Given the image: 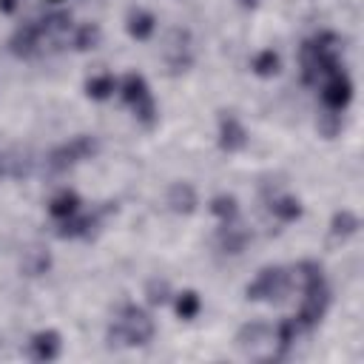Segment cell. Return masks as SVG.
I'll return each instance as SVG.
<instances>
[{"mask_svg":"<svg viewBox=\"0 0 364 364\" xmlns=\"http://www.w3.org/2000/svg\"><path fill=\"white\" fill-rule=\"evenodd\" d=\"M28 344H31V355L37 361H51L60 355V333L57 330H43Z\"/></svg>","mask_w":364,"mask_h":364,"instance_id":"cell-11","label":"cell"},{"mask_svg":"<svg viewBox=\"0 0 364 364\" xmlns=\"http://www.w3.org/2000/svg\"><path fill=\"white\" fill-rule=\"evenodd\" d=\"M210 210L222 219V222H230V219H236V213H239V205H236V196H228V193H219V196H213L210 199Z\"/></svg>","mask_w":364,"mask_h":364,"instance_id":"cell-26","label":"cell"},{"mask_svg":"<svg viewBox=\"0 0 364 364\" xmlns=\"http://www.w3.org/2000/svg\"><path fill=\"white\" fill-rule=\"evenodd\" d=\"M219 145L228 154H236V151H242L247 145V131L233 114H222L219 117Z\"/></svg>","mask_w":364,"mask_h":364,"instance_id":"cell-7","label":"cell"},{"mask_svg":"<svg viewBox=\"0 0 364 364\" xmlns=\"http://www.w3.org/2000/svg\"><path fill=\"white\" fill-rule=\"evenodd\" d=\"M330 230H333V236H350L358 230V216L353 210H338L330 222Z\"/></svg>","mask_w":364,"mask_h":364,"instance_id":"cell-27","label":"cell"},{"mask_svg":"<svg viewBox=\"0 0 364 364\" xmlns=\"http://www.w3.org/2000/svg\"><path fill=\"white\" fill-rule=\"evenodd\" d=\"M100 26H94V23H85V26H80L77 28V34H74V48L77 51H88V48H97L100 46Z\"/></svg>","mask_w":364,"mask_h":364,"instance_id":"cell-24","label":"cell"},{"mask_svg":"<svg viewBox=\"0 0 364 364\" xmlns=\"http://www.w3.org/2000/svg\"><path fill=\"white\" fill-rule=\"evenodd\" d=\"M17 6H20V0H0V11L3 14H11Z\"/></svg>","mask_w":364,"mask_h":364,"instance_id":"cell-29","label":"cell"},{"mask_svg":"<svg viewBox=\"0 0 364 364\" xmlns=\"http://www.w3.org/2000/svg\"><path fill=\"white\" fill-rule=\"evenodd\" d=\"M51 3H60V0H51Z\"/></svg>","mask_w":364,"mask_h":364,"instance_id":"cell-31","label":"cell"},{"mask_svg":"<svg viewBox=\"0 0 364 364\" xmlns=\"http://www.w3.org/2000/svg\"><path fill=\"white\" fill-rule=\"evenodd\" d=\"M154 28H156L154 14H148V11H131V17H128V34L134 40H148L154 34Z\"/></svg>","mask_w":364,"mask_h":364,"instance_id":"cell-17","label":"cell"},{"mask_svg":"<svg viewBox=\"0 0 364 364\" xmlns=\"http://www.w3.org/2000/svg\"><path fill=\"white\" fill-rule=\"evenodd\" d=\"M119 91H122V100H125L128 105H134L136 100H142L145 94H151V91H148V82H145L142 74H128V77L122 80Z\"/></svg>","mask_w":364,"mask_h":364,"instance_id":"cell-21","label":"cell"},{"mask_svg":"<svg viewBox=\"0 0 364 364\" xmlns=\"http://www.w3.org/2000/svg\"><path fill=\"white\" fill-rule=\"evenodd\" d=\"M94 151H97V142H94L91 136L80 134V136L68 139L65 145H60V148H54V151L48 154V168H51V171H65V168H71V165L88 159Z\"/></svg>","mask_w":364,"mask_h":364,"instance_id":"cell-4","label":"cell"},{"mask_svg":"<svg viewBox=\"0 0 364 364\" xmlns=\"http://www.w3.org/2000/svg\"><path fill=\"white\" fill-rule=\"evenodd\" d=\"M239 3H242V6H256L259 0H239Z\"/></svg>","mask_w":364,"mask_h":364,"instance_id":"cell-30","label":"cell"},{"mask_svg":"<svg viewBox=\"0 0 364 364\" xmlns=\"http://www.w3.org/2000/svg\"><path fill=\"white\" fill-rule=\"evenodd\" d=\"M134 117H136L145 128H154V125H156L159 114H156V102H154V97H151V94H145L142 100H136V102H134Z\"/></svg>","mask_w":364,"mask_h":364,"instance_id":"cell-25","label":"cell"},{"mask_svg":"<svg viewBox=\"0 0 364 364\" xmlns=\"http://www.w3.org/2000/svg\"><path fill=\"white\" fill-rule=\"evenodd\" d=\"M236 341H239V347H242V350H247L253 358H262V347H267V355L273 358V355H276V353H273V347H279L276 333H273L267 324H259V321H253V324L242 327V330H239V336H236Z\"/></svg>","mask_w":364,"mask_h":364,"instance_id":"cell-5","label":"cell"},{"mask_svg":"<svg viewBox=\"0 0 364 364\" xmlns=\"http://www.w3.org/2000/svg\"><path fill=\"white\" fill-rule=\"evenodd\" d=\"M168 205L173 213H193L196 208V191L188 182H173L168 191Z\"/></svg>","mask_w":364,"mask_h":364,"instance_id":"cell-12","label":"cell"},{"mask_svg":"<svg viewBox=\"0 0 364 364\" xmlns=\"http://www.w3.org/2000/svg\"><path fill=\"white\" fill-rule=\"evenodd\" d=\"M321 279H324V276H321V267H318L316 262H299V264L293 267V273H290V282L299 284V287L316 284V282H321Z\"/></svg>","mask_w":364,"mask_h":364,"instance_id":"cell-22","label":"cell"},{"mask_svg":"<svg viewBox=\"0 0 364 364\" xmlns=\"http://www.w3.org/2000/svg\"><path fill=\"white\" fill-rule=\"evenodd\" d=\"M270 213L279 219V222H296L301 216V202L296 196H276L270 202Z\"/></svg>","mask_w":364,"mask_h":364,"instance_id":"cell-16","label":"cell"},{"mask_svg":"<svg viewBox=\"0 0 364 364\" xmlns=\"http://www.w3.org/2000/svg\"><path fill=\"white\" fill-rule=\"evenodd\" d=\"M37 46H43V34H40V23H23L14 37H11V51L17 57H31L37 51Z\"/></svg>","mask_w":364,"mask_h":364,"instance_id":"cell-8","label":"cell"},{"mask_svg":"<svg viewBox=\"0 0 364 364\" xmlns=\"http://www.w3.org/2000/svg\"><path fill=\"white\" fill-rule=\"evenodd\" d=\"M293 282H290V273H284L282 267H267L256 276L253 284H247V299L259 301V299H284L290 293Z\"/></svg>","mask_w":364,"mask_h":364,"instance_id":"cell-2","label":"cell"},{"mask_svg":"<svg viewBox=\"0 0 364 364\" xmlns=\"http://www.w3.org/2000/svg\"><path fill=\"white\" fill-rule=\"evenodd\" d=\"M219 245H222L225 253H242L245 245H247V230L242 225H236V219L222 222V228H219Z\"/></svg>","mask_w":364,"mask_h":364,"instance_id":"cell-13","label":"cell"},{"mask_svg":"<svg viewBox=\"0 0 364 364\" xmlns=\"http://www.w3.org/2000/svg\"><path fill=\"white\" fill-rule=\"evenodd\" d=\"M97 222H94V216H68V219H63V225H60V230H57V236H63V239H74V236H85L91 228H94Z\"/></svg>","mask_w":364,"mask_h":364,"instance_id":"cell-20","label":"cell"},{"mask_svg":"<svg viewBox=\"0 0 364 364\" xmlns=\"http://www.w3.org/2000/svg\"><path fill=\"white\" fill-rule=\"evenodd\" d=\"M117 91V77L114 74H97L85 82V94L91 100H108Z\"/></svg>","mask_w":364,"mask_h":364,"instance_id":"cell-18","label":"cell"},{"mask_svg":"<svg viewBox=\"0 0 364 364\" xmlns=\"http://www.w3.org/2000/svg\"><path fill=\"white\" fill-rule=\"evenodd\" d=\"M31 171V159L23 151H6L0 154V173L6 176H26Z\"/></svg>","mask_w":364,"mask_h":364,"instance_id":"cell-15","label":"cell"},{"mask_svg":"<svg viewBox=\"0 0 364 364\" xmlns=\"http://www.w3.org/2000/svg\"><path fill=\"white\" fill-rule=\"evenodd\" d=\"M165 60L173 71H185L191 65V51H188V34L185 31H173L165 48Z\"/></svg>","mask_w":364,"mask_h":364,"instance_id":"cell-9","label":"cell"},{"mask_svg":"<svg viewBox=\"0 0 364 364\" xmlns=\"http://www.w3.org/2000/svg\"><path fill=\"white\" fill-rule=\"evenodd\" d=\"M145 296H148L151 304H165V301H168V282H165V279H162V282H159V279H151Z\"/></svg>","mask_w":364,"mask_h":364,"instance_id":"cell-28","label":"cell"},{"mask_svg":"<svg viewBox=\"0 0 364 364\" xmlns=\"http://www.w3.org/2000/svg\"><path fill=\"white\" fill-rule=\"evenodd\" d=\"M80 210V196L74 193V191H60L51 202H48V213L54 216V219H68V216H74Z\"/></svg>","mask_w":364,"mask_h":364,"instance_id":"cell-14","label":"cell"},{"mask_svg":"<svg viewBox=\"0 0 364 364\" xmlns=\"http://www.w3.org/2000/svg\"><path fill=\"white\" fill-rule=\"evenodd\" d=\"M48 267H51V256H48L46 247L28 245V247L23 250V256H20V270H23L26 276H43Z\"/></svg>","mask_w":364,"mask_h":364,"instance_id":"cell-10","label":"cell"},{"mask_svg":"<svg viewBox=\"0 0 364 364\" xmlns=\"http://www.w3.org/2000/svg\"><path fill=\"white\" fill-rule=\"evenodd\" d=\"M199 310H202V299H199L196 290H185V293L176 296V316H179V318L191 321V318L199 316Z\"/></svg>","mask_w":364,"mask_h":364,"instance_id":"cell-23","label":"cell"},{"mask_svg":"<svg viewBox=\"0 0 364 364\" xmlns=\"http://www.w3.org/2000/svg\"><path fill=\"white\" fill-rule=\"evenodd\" d=\"M301 307H299V313H296V318L310 330V327H316L321 318H324V313H327V304H330V290H327V284H324V279L321 282H316V284H307V287H301Z\"/></svg>","mask_w":364,"mask_h":364,"instance_id":"cell-3","label":"cell"},{"mask_svg":"<svg viewBox=\"0 0 364 364\" xmlns=\"http://www.w3.org/2000/svg\"><path fill=\"white\" fill-rule=\"evenodd\" d=\"M108 338L111 344H128V347H136V344H148L154 338V318L136 307V304H125L117 316V321L111 324L108 330Z\"/></svg>","mask_w":364,"mask_h":364,"instance_id":"cell-1","label":"cell"},{"mask_svg":"<svg viewBox=\"0 0 364 364\" xmlns=\"http://www.w3.org/2000/svg\"><path fill=\"white\" fill-rule=\"evenodd\" d=\"M279 65H282V60H279V54H276L273 48L259 51V54L253 57V63H250L253 74H259V77H276V74H279Z\"/></svg>","mask_w":364,"mask_h":364,"instance_id":"cell-19","label":"cell"},{"mask_svg":"<svg viewBox=\"0 0 364 364\" xmlns=\"http://www.w3.org/2000/svg\"><path fill=\"white\" fill-rule=\"evenodd\" d=\"M350 100H353V82H350V77L338 68V71H333V74L327 77L324 91H321V102H324V108H330V111H341V108H347Z\"/></svg>","mask_w":364,"mask_h":364,"instance_id":"cell-6","label":"cell"}]
</instances>
